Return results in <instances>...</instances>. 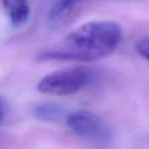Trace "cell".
Listing matches in <instances>:
<instances>
[{
  "instance_id": "8",
  "label": "cell",
  "mask_w": 149,
  "mask_h": 149,
  "mask_svg": "<svg viewBox=\"0 0 149 149\" xmlns=\"http://www.w3.org/2000/svg\"><path fill=\"white\" fill-rule=\"evenodd\" d=\"M5 102L4 100L2 99V98L0 97V123H1V120H3V118H4V114H5Z\"/></svg>"
},
{
  "instance_id": "6",
  "label": "cell",
  "mask_w": 149,
  "mask_h": 149,
  "mask_svg": "<svg viewBox=\"0 0 149 149\" xmlns=\"http://www.w3.org/2000/svg\"><path fill=\"white\" fill-rule=\"evenodd\" d=\"M82 0H58L49 13L50 23H58L70 15Z\"/></svg>"
},
{
  "instance_id": "1",
  "label": "cell",
  "mask_w": 149,
  "mask_h": 149,
  "mask_svg": "<svg viewBox=\"0 0 149 149\" xmlns=\"http://www.w3.org/2000/svg\"><path fill=\"white\" fill-rule=\"evenodd\" d=\"M123 41V30L116 22L94 21L65 36L59 46L40 56L43 60L91 61L111 54Z\"/></svg>"
},
{
  "instance_id": "2",
  "label": "cell",
  "mask_w": 149,
  "mask_h": 149,
  "mask_svg": "<svg viewBox=\"0 0 149 149\" xmlns=\"http://www.w3.org/2000/svg\"><path fill=\"white\" fill-rule=\"evenodd\" d=\"M96 77V72L89 66H70L48 74L39 82L37 88L43 94L72 95L92 85Z\"/></svg>"
},
{
  "instance_id": "4",
  "label": "cell",
  "mask_w": 149,
  "mask_h": 149,
  "mask_svg": "<svg viewBox=\"0 0 149 149\" xmlns=\"http://www.w3.org/2000/svg\"><path fill=\"white\" fill-rule=\"evenodd\" d=\"M2 2L15 27H21L27 23L30 17L28 0H2Z\"/></svg>"
},
{
  "instance_id": "5",
  "label": "cell",
  "mask_w": 149,
  "mask_h": 149,
  "mask_svg": "<svg viewBox=\"0 0 149 149\" xmlns=\"http://www.w3.org/2000/svg\"><path fill=\"white\" fill-rule=\"evenodd\" d=\"M37 118L45 122H55L64 116V109L55 103H43L35 108Z\"/></svg>"
},
{
  "instance_id": "7",
  "label": "cell",
  "mask_w": 149,
  "mask_h": 149,
  "mask_svg": "<svg viewBox=\"0 0 149 149\" xmlns=\"http://www.w3.org/2000/svg\"><path fill=\"white\" fill-rule=\"evenodd\" d=\"M136 50L142 57L149 61V38L148 39H142L137 42Z\"/></svg>"
},
{
  "instance_id": "3",
  "label": "cell",
  "mask_w": 149,
  "mask_h": 149,
  "mask_svg": "<svg viewBox=\"0 0 149 149\" xmlns=\"http://www.w3.org/2000/svg\"><path fill=\"white\" fill-rule=\"evenodd\" d=\"M68 127L84 140L98 144L111 141V131L100 116L88 110H77L65 116Z\"/></svg>"
}]
</instances>
